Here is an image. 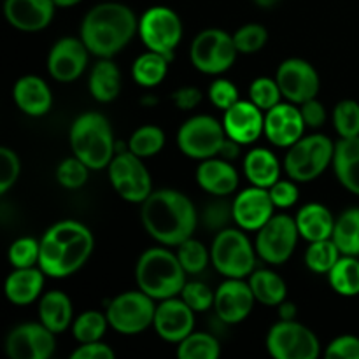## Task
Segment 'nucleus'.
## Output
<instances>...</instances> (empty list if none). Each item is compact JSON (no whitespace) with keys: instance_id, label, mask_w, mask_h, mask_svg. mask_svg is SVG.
I'll return each instance as SVG.
<instances>
[{"instance_id":"1","label":"nucleus","mask_w":359,"mask_h":359,"mask_svg":"<svg viewBox=\"0 0 359 359\" xmlns=\"http://www.w3.org/2000/svg\"><path fill=\"white\" fill-rule=\"evenodd\" d=\"M140 221L161 245L177 248L195 233L198 216L191 200L177 189H156L142 202Z\"/></svg>"},{"instance_id":"2","label":"nucleus","mask_w":359,"mask_h":359,"mask_svg":"<svg viewBox=\"0 0 359 359\" xmlns=\"http://www.w3.org/2000/svg\"><path fill=\"white\" fill-rule=\"evenodd\" d=\"M95 238L90 228L74 219L53 224L41 241L39 266L53 279H63L83 269L93 252Z\"/></svg>"},{"instance_id":"3","label":"nucleus","mask_w":359,"mask_h":359,"mask_svg":"<svg viewBox=\"0 0 359 359\" xmlns=\"http://www.w3.org/2000/svg\"><path fill=\"white\" fill-rule=\"evenodd\" d=\"M139 32V21L128 6L104 2L91 7L79 28L88 51L98 58H112L130 44Z\"/></svg>"},{"instance_id":"4","label":"nucleus","mask_w":359,"mask_h":359,"mask_svg":"<svg viewBox=\"0 0 359 359\" xmlns=\"http://www.w3.org/2000/svg\"><path fill=\"white\" fill-rule=\"evenodd\" d=\"M135 283L140 291L161 302L181 294L188 280L175 252L165 248H153L140 255L135 265Z\"/></svg>"},{"instance_id":"5","label":"nucleus","mask_w":359,"mask_h":359,"mask_svg":"<svg viewBox=\"0 0 359 359\" xmlns=\"http://www.w3.org/2000/svg\"><path fill=\"white\" fill-rule=\"evenodd\" d=\"M70 147L74 156L91 170L107 168L114 158L116 142L109 119L100 112H84L70 126Z\"/></svg>"},{"instance_id":"6","label":"nucleus","mask_w":359,"mask_h":359,"mask_svg":"<svg viewBox=\"0 0 359 359\" xmlns=\"http://www.w3.org/2000/svg\"><path fill=\"white\" fill-rule=\"evenodd\" d=\"M335 142L330 137L314 133L302 137L287 147L284 156V170L287 177L297 182H311L318 179L330 165H333Z\"/></svg>"},{"instance_id":"7","label":"nucleus","mask_w":359,"mask_h":359,"mask_svg":"<svg viewBox=\"0 0 359 359\" xmlns=\"http://www.w3.org/2000/svg\"><path fill=\"white\" fill-rule=\"evenodd\" d=\"M210 262L221 276L245 279L255 272L256 248L242 228H224L214 237Z\"/></svg>"},{"instance_id":"8","label":"nucleus","mask_w":359,"mask_h":359,"mask_svg":"<svg viewBox=\"0 0 359 359\" xmlns=\"http://www.w3.org/2000/svg\"><path fill=\"white\" fill-rule=\"evenodd\" d=\"M237 55L233 35L219 28H207L200 32L189 48V60L193 67L209 76H219L230 70Z\"/></svg>"},{"instance_id":"9","label":"nucleus","mask_w":359,"mask_h":359,"mask_svg":"<svg viewBox=\"0 0 359 359\" xmlns=\"http://www.w3.org/2000/svg\"><path fill=\"white\" fill-rule=\"evenodd\" d=\"M153 298L144 291H126L118 294L111 304L107 305L109 326L119 335H139L146 332L154 323V305Z\"/></svg>"},{"instance_id":"10","label":"nucleus","mask_w":359,"mask_h":359,"mask_svg":"<svg viewBox=\"0 0 359 359\" xmlns=\"http://www.w3.org/2000/svg\"><path fill=\"white\" fill-rule=\"evenodd\" d=\"M226 139L223 123L207 114H198L182 123L177 132V147L193 160H207L219 154Z\"/></svg>"},{"instance_id":"11","label":"nucleus","mask_w":359,"mask_h":359,"mask_svg":"<svg viewBox=\"0 0 359 359\" xmlns=\"http://www.w3.org/2000/svg\"><path fill=\"white\" fill-rule=\"evenodd\" d=\"M266 349L276 359H316L321 354L316 333L297 319L276 323L266 335Z\"/></svg>"},{"instance_id":"12","label":"nucleus","mask_w":359,"mask_h":359,"mask_svg":"<svg viewBox=\"0 0 359 359\" xmlns=\"http://www.w3.org/2000/svg\"><path fill=\"white\" fill-rule=\"evenodd\" d=\"M109 181L121 198L132 203H142L153 193L151 174L142 163V158L125 151L112 158L107 167Z\"/></svg>"},{"instance_id":"13","label":"nucleus","mask_w":359,"mask_h":359,"mask_svg":"<svg viewBox=\"0 0 359 359\" xmlns=\"http://www.w3.org/2000/svg\"><path fill=\"white\" fill-rule=\"evenodd\" d=\"M139 34L149 51L172 56L182 39V21L170 7H149L140 16Z\"/></svg>"},{"instance_id":"14","label":"nucleus","mask_w":359,"mask_h":359,"mask_svg":"<svg viewBox=\"0 0 359 359\" xmlns=\"http://www.w3.org/2000/svg\"><path fill=\"white\" fill-rule=\"evenodd\" d=\"M298 237L300 231L294 217L287 214H273L272 219L256 233V252L270 265H283L293 256Z\"/></svg>"},{"instance_id":"15","label":"nucleus","mask_w":359,"mask_h":359,"mask_svg":"<svg viewBox=\"0 0 359 359\" xmlns=\"http://www.w3.org/2000/svg\"><path fill=\"white\" fill-rule=\"evenodd\" d=\"M283 97L294 105H302L307 100L318 98L321 79L318 70L311 62L302 58H287L279 65L276 72Z\"/></svg>"},{"instance_id":"16","label":"nucleus","mask_w":359,"mask_h":359,"mask_svg":"<svg viewBox=\"0 0 359 359\" xmlns=\"http://www.w3.org/2000/svg\"><path fill=\"white\" fill-rule=\"evenodd\" d=\"M55 337L42 323H25L11 330L6 353L11 359H49L56 351Z\"/></svg>"},{"instance_id":"17","label":"nucleus","mask_w":359,"mask_h":359,"mask_svg":"<svg viewBox=\"0 0 359 359\" xmlns=\"http://www.w3.org/2000/svg\"><path fill=\"white\" fill-rule=\"evenodd\" d=\"M88 51L83 39L63 37L55 42L48 55V72L58 83H74L88 65Z\"/></svg>"},{"instance_id":"18","label":"nucleus","mask_w":359,"mask_h":359,"mask_svg":"<svg viewBox=\"0 0 359 359\" xmlns=\"http://www.w3.org/2000/svg\"><path fill=\"white\" fill-rule=\"evenodd\" d=\"M255 293L244 279L226 277L214 294V311L224 325H238L249 318L255 307Z\"/></svg>"},{"instance_id":"19","label":"nucleus","mask_w":359,"mask_h":359,"mask_svg":"<svg viewBox=\"0 0 359 359\" xmlns=\"http://www.w3.org/2000/svg\"><path fill=\"white\" fill-rule=\"evenodd\" d=\"M153 326L165 342L179 344L195 330V311L182 298H167L156 305Z\"/></svg>"},{"instance_id":"20","label":"nucleus","mask_w":359,"mask_h":359,"mask_svg":"<svg viewBox=\"0 0 359 359\" xmlns=\"http://www.w3.org/2000/svg\"><path fill=\"white\" fill-rule=\"evenodd\" d=\"M231 207H233V221L244 231H258L272 219L276 210L270 191L259 186H251L238 193Z\"/></svg>"},{"instance_id":"21","label":"nucleus","mask_w":359,"mask_h":359,"mask_svg":"<svg viewBox=\"0 0 359 359\" xmlns=\"http://www.w3.org/2000/svg\"><path fill=\"white\" fill-rule=\"evenodd\" d=\"M223 126L230 139L248 146L265 133V111L251 100H238L224 111Z\"/></svg>"},{"instance_id":"22","label":"nucleus","mask_w":359,"mask_h":359,"mask_svg":"<svg viewBox=\"0 0 359 359\" xmlns=\"http://www.w3.org/2000/svg\"><path fill=\"white\" fill-rule=\"evenodd\" d=\"M305 125L300 107L294 104H277L265 112V135L273 146L291 147L304 137Z\"/></svg>"},{"instance_id":"23","label":"nucleus","mask_w":359,"mask_h":359,"mask_svg":"<svg viewBox=\"0 0 359 359\" xmlns=\"http://www.w3.org/2000/svg\"><path fill=\"white\" fill-rule=\"evenodd\" d=\"M53 0H6L4 13L11 27L21 32L44 30L55 16Z\"/></svg>"},{"instance_id":"24","label":"nucleus","mask_w":359,"mask_h":359,"mask_svg":"<svg viewBox=\"0 0 359 359\" xmlns=\"http://www.w3.org/2000/svg\"><path fill=\"white\" fill-rule=\"evenodd\" d=\"M196 182L209 195L223 198L238 188V172L224 158H207L196 168Z\"/></svg>"},{"instance_id":"25","label":"nucleus","mask_w":359,"mask_h":359,"mask_svg":"<svg viewBox=\"0 0 359 359\" xmlns=\"http://www.w3.org/2000/svg\"><path fill=\"white\" fill-rule=\"evenodd\" d=\"M13 98L18 109L32 118L48 114L53 105V95L48 83L39 76H23L13 88Z\"/></svg>"},{"instance_id":"26","label":"nucleus","mask_w":359,"mask_h":359,"mask_svg":"<svg viewBox=\"0 0 359 359\" xmlns=\"http://www.w3.org/2000/svg\"><path fill=\"white\" fill-rule=\"evenodd\" d=\"M44 277L46 273L39 265L30 269H14V272H11L6 279L7 300L18 307L34 304L41 298Z\"/></svg>"},{"instance_id":"27","label":"nucleus","mask_w":359,"mask_h":359,"mask_svg":"<svg viewBox=\"0 0 359 359\" xmlns=\"http://www.w3.org/2000/svg\"><path fill=\"white\" fill-rule=\"evenodd\" d=\"M294 221H297L300 237L305 238L307 242H318L332 238L337 223L332 210L318 202L307 203V205L302 207L297 212Z\"/></svg>"},{"instance_id":"28","label":"nucleus","mask_w":359,"mask_h":359,"mask_svg":"<svg viewBox=\"0 0 359 359\" xmlns=\"http://www.w3.org/2000/svg\"><path fill=\"white\" fill-rule=\"evenodd\" d=\"M39 319L55 335L67 332L74 323V307L63 291H48L39 298Z\"/></svg>"},{"instance_id":"29","label":"nucleus","mask_w":359,"mask_h":359,"mask_svg":"<svg viewBox=\"0 0 359 359\" xmlns=\"http://www.w3.org/2000/svg\"><path fill=\"white\" fill-rule=\"evenodd\" d=\"M333 170L340 184L359 196V137L340 139L335 144Z\"/></svg>"},{"instance_id":"30","label":"nucleus","mask_w":359,"mask_h":359,"mask_svg":"<svg viewBox=\"0 0 359 359\" xmlns=\"http://www.w3.org/2000/svg\"><path fill=\"white\" fill-rule=\"evenodd\" d=\"M244 174L252 186L269 189L280 179L279 158L265 147L251 149L244 158Z\"/></svg>"},{"instance_id":"31","label":"nucleus","mask_w":359,"mask_h":359,"mask_svg":"<svg viewBox=\"0 0 359 359\" xmlns=\"http://www.w3.org/2000/svg\"><path fill=\"white\" fill-rule=\"evenodd\" d=\"M91 97L102 104L116 100L121 91V72L118 65L111 58H100L91 69L90 81H88Z\"/></svg>"},{"instance_id":"32","label":"nucleus","mask_w":359,"mask_h":359,"mask_svg":"<svg viewBox=\"0 0 359 359\" xmlns=\"http://www.w3.org/2000/svg\"><path fill=\"white\" fill-rule=\"evenodd\" d=\"M249 286L258 304L266 307H277L287 297V287L283 277L272 270H255L249 276Z\"/></svg>"},{"instance_id":"33","label":"nucleus","mask_w":359,"mask_h":359,"mask_svg":"<svg viewBox=\"0 0 359 359\" xmlns=\"http://www.w3.org/2000/svg\"><path fill=\"white\" fill-rule=\"evenodd\" d=\"M170 56L156 51H147L137 56L132 65V77L139 86L154 88L163 83L168 72Z\"/></svg>"},{"instance_id":"34","label":"nucleus","mask_w":359,"mask_h":359,"mask_svg":"<svg viewBox=\"0 0 359 359\" xmlns=\"http://www.w3.org/2000/svg\"><path fill=\"white\" fill-rule=\"evenodd\" d=\"M330 286L342 297H358L359 294V259L358 256H340L328 272Z\"/></svg>"},{"instance_id":"35","label":"nucleus","mask_w":359,"mask_h":359,"mask_svg":"<svg viewBox=\"0 0 359 359\" xmlns=\"http://www.w3.org/2000/svg\"><path fill=\"white\" fill-rule=\"evenodd\" d=\"M332 238L342 255L359 256V207H353L340 214Z\"/></svg>"},{"instance_id":"36","label":"nucleus","mask_w":359,"mask_h":359,"mask_svg":"<svg viewBox=\"0 0 359 359\" xmlns=\"http://www.w3.org/2000/svg\"><path fill=\"white\" fill-rule=\"evenodd\" d=\"M221 346L210 333L193 332L177 344V358L181 359H217Z\"/></svg>"},{"instance_id":"37","label":"nucleus","mask_w":359,"mask_h":359,"mask_svg":"<svg viewBox=\"0 0 359 359\" xmlns=\"http://www.w3.org/2000/svg\"><path fill=\"white\" fill-rule=\"evenodd\" d=\"M340 256H342V252L337 248L333 238L311 242L307 252H305V265L314 273H326L328 276V272L335 266Z\"/></svg>"},{"instance_id":"38","label":"nucleus","mask_w":359,"mask_h":359,"mask_svg":"<svg viewBox=\"0 0 359 359\" xmlns=\"http://www.w3.org/2000/svg\"><path fill=\"white\" fill-rule=\"evenodd\" d=\"M165 146V132L156 125H144L132 133L128 151L139 158H151L160 153Z\"/></svg>"},{"instance_id":"39","label":"nucleus","mask_w":359,"mask_h":359,"mask_svg":"<svg viewBox=\"0 0 359 359\" xmlns=\"http://www.w3.org/2000/svg\"><path fill=\"white\" fill-rule=\"evenodd\" d=\"M107 326V316L98 311H86L79 318L74 319L72 335L79 344L97 342V340H102V337L105 335Z\"/></svg>"},{"instance_id":"40","label":"nucleus","mask_w":359,"mask_h":359,"mask_svg":"<svg viewBox=\"0 0 359 359\" xmlns=\"http://www.w3.org/2000/svg\"><path fill=\"white\" fill-rule=\"evenodd\" d=\"M175 255H177L179 262H181L186 273H191V276L203 272L207 269V265H209L210 259V255L205 245L200 241H195L193 237H189L188 241L179 244Z\"/></svg>"},{"instance_id":"41","label":"nucleus","mask_w":359,"mask_h":359,"mask_svg":"<svg viewBox=\"0 0 359 359\" xmlns=\"http://www.w3.org/2000/svg\"><path fill=\"white\" fill-rule=\"evenodd\" d=\"M333 126L340 139L359 137V104L356 100H342L335 105Z\"/></svg>"},{"instance_id":"42","label":"nucleus","mask_w":359,"mask_h":359,"mask_svg":"<svg viewBox=\"0 0 359 359\" xmlns=\"http://www.w3.org/2000/svg\"><path fill=\"white\" fill-rule=\"evenodd\" d=\"M233 41L241 55H255L269 42V30L263 25L248 23L235 32Z\"/></svg>"},{"instance_id":"43","label":"nucleus","mask_w":359,"mask_h":359,"mask_svg":"<svg viewBox=\"0 0 359 359\" xmlns=\"http://www.w3.org/2000/svg\"><path fill=\"white\" fill-rule=\"evenodd\" d=\"M280 98H283V91H280L276 77L273 79L272 77H258L249 86V100L255 102L265 112L280 104Z\"/></svg>"},{"instance_id":"44","label":"nucleus","mask_w":359,"mask_h":359,"mask_svg":"<svg viewBox=\"0 0 359 359\" xmlns=\"http://www.w3.org/2000/svg\"><path fill=\"white\" fill-rule=\"evenodd\" d=\"M9 263L14 269H30V266L39 265L41 258V242L32 237H21L11 244Z\"/></svg>"},{"instance_id":"45","label":"nucleus","mask_w":359,"mask_h":359,"mask_svg":"<svg viewBox=\"0 0 359 359\" xmlns=\"http://www.w3.org/2000/svg\"><path fill=\"white\" fill-rule=\"evenodd\" d=\"M90 170L91 168L77 156L65 158L56 168V181L67 189H79L86 184Z\"/></svg>"},{"instance_id":"46","label":"nucleus","mask_w":359,"mask_h":359,"mask_svg":"<svg viewBox=\"0 0 359 359\" xmlns=\"http://www.w3.org/2000/svg\"><path fill=\"white\" fill-rule=\"evenodd\" d=\"M214 294L216 291L210 290L203 283H186L181 291V298L193 309L195 312H205L214 307Z\"/></svg>"},{"instance_id":"47","label":"nucleus","mask_w":359,"mask_h":359,"mask_svg":"<svg viewBox=\"0 0 359 359\" xmlns=\"http://www.w3.org/2000/svg\"><path fill=\"white\" fill-rule=\"evenodd\" d=\"M21 163L18 154L9 147H0V193L6 195L20 177Z\"/></svg>"},{"instance_id":"48","label":"nucleus","mask_w":359,"mask_h":359,"mask_svg":"<svg viewBox=\"0 0 359 359\" xmlns=\"http://www.w3.org/2000/svg\"><path fill=\"white\" fill-rule=\"evenodd\" d=\"M209 98L214 107L221 109L223 112L241 100L237 86L228 79H216L214 83H210Z\"/></svg>"},{"instance_id":"49","label":"nucleus","mask_w":359,"mask_h":359,"mask_svg":"<svg viewBox=\"0 0 359 359\" xmlns=\"http://www.w3.org/2000/svg\"><path fill=\"white\" fill-rule=\"evenodd\" d=\"M203 224L210 230H224L230 219H233V207L230 203L223 202V200H216V202L209 203L203 210Z\"/></svg>"},{"instance_id":"50","label":"nucleus","mask_w":359,"mask_h":359,"mask_svg":"<svg viewBox=\"0 0 359 359\" xmlns=\"http://www.w3.org/2000/svg\"><path fill=\"white\" fill-rule=\"evenodd\" d=\"M270 196H272L273 205L279 209H290L298 202V186L293 179H279L273 186L269 188Z\"/></svg>"},{"instance_id":"51","label":"nucleus","mask_w":359,"mask_h":359,"mask_svg":"<svg viewBox=\"0 0 359 359\" xmlns=\"http://www.w3.org/2000/svg\"><path fill=\"white\" fill-rule=\"evenodd\" d=\"M325 356L330 359H359V339L354 335L337 337L328 344Z\"/></svg>"},{"instance_id":"52","label":"nucleus","mask_w":359,"mask_h":359,"mask_svg":"<svg viewBox=\"0 0 359 359\" xmlns=\"http://www.w3.org/2000/svg\"><path fill=\"white\" fill-rule=\"evenodd\" d=\"M72 359H114L116 353L104 344L102 340H97V342H88L81 344L72 354H70Z\"/></svg>"},{"instance_id":"53","label":"nucleus","mask_w":359,"mask_h":359,"mask_svg":"<svg viewBox=\"0 0 359 359\" xmlns=\"http://www.w3.org/2000/svg\"><path fill=\"white\" fill-rule=\"evenodd\" d=\"M302 118H304L307 128H319L326 123V109L318 98L307 100L305 104L300 105Z\"/></svg>"},{"instance_id":"54","label":"nucleus","mask_w":359,"mask_h":359,"mask_svg":"<svg viewBox=\"0 0 359 359\" xmlns=\"http://www.w3.org/2000/svg\"><path fill=\"white\" fill-rule=\"evenodd\" d=\"M170 98L177 109H181V111H191V109H195L202 102V91L195 86H184L175 90Z\"/></svg>"},{"instance_id":"55","label":"nucleus","mask_w":359,"mask_h":359,"mask_svg":"<svg viewBox=\"0 0 359 359\" xmlns=\"http://www.w3.org/2000/svg\"><path fill=\"white\" fill-rule=\"evenodd\" d=\"M241 147H242V144H238L237 140L230 139V137L226 135V139H224V142H223V146H221L219 154H217V156L231 161V160H235V158H238V154H241Z\"/></svg>"},{"instance_id":"56","label":"nucleus","mask_w":359,"mask_h":359,"mask_svg":"<svg viewBox=\"0 0 359 359\" xmlns=\"http://www.w3.org/2000/svg\"><path fill=\"white\" fill-rule=\"evenodd\" d=\"M277 311H279V318L284 319V321H293V319H297L298 309L297 305L291 304V302L284 300L283 304L277 305Z\"/></svg>"},{"instance_id":"57","label":"nucleus","mask_w":359,"mask_h":359,"mask_svg":"<svg viewBox=\"0 0 359 359\" xmlns=\"http://www.w3.org/2000/svg\"><path fill=\"white\" fill-rule=\"evenodd\" d=\"M279 2H280V0H255L256 6L263 7V9H270V7L277 6Z\"/></svg>"},{"instance_id":"58","label":"nucleus","mask_w":359,"mask_h":359,"mask_svg":"<svg viewBox=\"0 0 359 359\" xmlns=\"http://www.w3.org/2000/svg\"><path fill=\"white\" fill-rule=\"evenodd\" d=\"M53 2L56 4V7H72L77 6L79 2H83V0H53Z\"/></svg>"}]
</instances>
